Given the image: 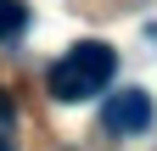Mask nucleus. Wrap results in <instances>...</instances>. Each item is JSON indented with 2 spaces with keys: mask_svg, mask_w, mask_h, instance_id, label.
<instances>
[{
  "mask_svg": "<svg viewBox=\"0 0 157 151\" xmlns=\"http://www.w3.org/2000/svg\"><path fill=\"white\" fill-rule=\"evenodd\" d=\"M112 73H118V50H112V45H101V39H78V45L62 50V62L45 73V84H51V95L62 101V106H78V101L107 95Z\"/></svg>",
  "mask_w": 157,
  "mask_h": 151,
  "instance_id": "f257e3e1",
  "label": "nucleus"
},
{
  "mask_svg": "<svg viewBox=\"0 0 157 151\" xmlns=\"http://www.w3.org/2000/svg\"><path fill=\"white\" fill-rule=\"evenodd\" d=\"M101 129L107 134H140V129H151V95L146 90H118V95H107Z\"/></svg>",
  "mask_w": 157,
  "mask_h": 151,
  "instance_id": "f03ea898",
  "label": "nucleus"
},
{
  "mask_svg": "<svg viewBox=\"0 0 157 151\" xmlns=\"http://www.w3.org/2000/svg\"><path fill=\"white\" fill-rule=\"evenodd\" d=\"M28 28V6L23 0H0V39H17Z\"/></svg>",
  "mask_w": 157,
  "mask_h": 151,
  "instance_id": "7ed1b4c3",
  "label": "nucleus"
},
{
  "mask_svg": "<svg viewBox=\"0 0 157 151\" xmlns=\"http://www.w3.org/2000/svg\"><path fill=\"white\" fill-rule=\"evenodd\" d=\"M11 129H17V112H11V95L0 90V151H17L11 145Z\"/></svg>",
  "mask_w": 157,
  "mask_h": 151,
  "instance_id": "20e7f679",
  "label": "nucleus"
},
{
  "mask_svg": "<svg viewBox=\"0 0 157 151\" xmlns=\"http://www.w3.org/2000/svg\"><path fill=\"white\" fill-rule=\"evenodd\" d=\"M146 34H151V39H157V28H146Z\"/></svg>",
  "mask_w": 157,
  "mask_h": 151,
  "instance_id": "39448f33",
  "label": "nucleus"
}]
</instances>
